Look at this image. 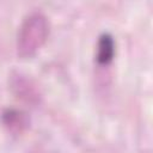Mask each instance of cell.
<instances>
[{"instance_id": "1", "label": "cell", "mask_w": 153, "mask_h": 153, "mask_svg": "<svg viewBox=\"0 0 153 153\" xmlns=\"http://www.w3.org/2000/svg\"><path fill=\"white\" fill-rule=\"evenodd\" d=\"M48 25L45 18L39 13L31 14L23 24L18 36V51L20 55H30L45 39Z\"/></svg>"}, {"instance_id": "2", "label": "cell", "mask_w": 153, "mask_h": 153, "mask_svg": "<svg viewBox=\"0 0 153 153\" xmlns=\"http://www.w3.org/2000/svg\"><path fill=\"white\" fill-rule=\"evenodd\" d=\"M115 56V41L110 33H102L97 43L96 60L98 65H109Z\"/></svg>"}]
</instances>
